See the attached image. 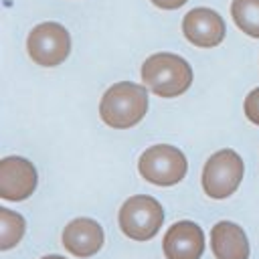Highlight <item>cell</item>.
I'll return each instance as SVG.
<instances>
[{
	"instance_id": "cell-14",
	"label": "cell",
	"mask_w": 259,
	"mask_h": 259,
	"mask_svg": "<svg viewBox=\"0 0 259 259\" xmlns=\"http://www.w3.org/2000/svg\"><path fill=\"white\" fill-rule=\"evenodd\" d=\"M245 115L249 121L259 125V87L245 97Z\"/></svg>"
},
{
	"instance_id": "cell-5",
	"label": "cell",
	"mask_w": 259,
	"mask_h": 259,
	"mask_svg": "<svg viewBox=\"0 0 259 259\" xmlns=\"http://www.w3.org/2000/svg\"><path fill=\"white\" fill-rule=\"evenodd\" d=\"M138 168H140V174L148 182L156 186H172V184H178L186 176L188 164H186L184 154L178 148L160 144V146L148 148L140 156Z\"/></svg>"
},
{
	"instance_id": "cell-13",
	"label": "cell",
	"mask_w": 259,
	"mask_h": 259,
	"mask_svg": "<svg viewBox=\"0 0 259 259\" xmlns=\"http://www.w3.org/2000/svg\"><path fill=\"white\" fill-rule=\"evenodd\" d=\"M24 235V219L10 208H0V249H12Z\"/></svg>"
},
{
	"instance_id": "cell-12",
	"label": "cell",
	"mask_w": 259,
	"mask_h": 259,
	"mask_svg": "<svg viewBox=\"0 0 259 259\" xmlns=\"http://www.w3.org/2000/svg\"><path fill=\"white\" fill-rule=\"evenodd\" d=\"M231 14L243 32L259 38V0H233Z\"/></svg>"
},
{
	"instance_id": "cell-16",
	"label": "cell",
	"mask_w": 259,
	"mask_h": 259,
	"mask_svg": "<svg viewBox=\"0 0 259 259\" xmlns=\"http://www.w3.org/2000/svg\"><path fill=\"white\" fill-rule=\"evenodd\" d=\"M42 259H65V257H61V255H47V257H42Z\"/></svg>"
},
{
	"instance_id": "cell-10",
	"label": "cell",
	"mask_w": 259,
	"mask_h": 259,
	"mask_svg": "<svg viewBox=\"0 0 259 259\" xmlns=\"http://www.w3.org/2000/svg\"><path fill=\"white\" fill-rule=\"evenodd\" d=\"M103 245V229L93 219H75L63 231V247L75 257H91Z\"/></svg>"
},
{
	"instance_id": "cell-4",
	"label": "cell",
	"mask_w": 259,
	"mask_h": 259,
	"mask_svg": "<svg viewBox=\"0 0 259 259\" xmlns=\"http://www.w3.org/2000/svg\"><path fill=\"white\" fill-rule=\"evenodd\" d=\"M243 172V160L235 150H219L202 168V188L210 198H227L239 188Z\"/></svg>"
},
{
	"instance_id": "cell-9",
	"label": "cell",
	"mask_w": 259,
	"mask_h": 259,
	"mask_svg": "<svg viewBox=\"0 0 259 259\" xmlns=\"http://www.w3.org/2000/svg\"><path fill=\"white\" fill-rule=\"evenodd\" d=\"M166 259H200L204 251V233L192 221L174 223L162 241Z\"/></svg>"
},
{
	"instance_id": "cell-2",
	"label": "cell",
	"mask_w": 259,
	"mask_h": 259,
	"mask_svg": "<svg viewBox=\"0 0 259 259\" xmlns=\"http://www.w3.org/2000/svg\"><path fill=\"white\" fill-rule=\"evenodd\" d=\"M142 81L160 97H178L190 87L192 69L174 53H156L144 61Z\"/></svg>"
},
{
	"instance_id": "cell-6",
	"label": "cell",
	"mask_w": 259,
	"mask_h": 259,
	"mask_svg": "<svg viewBox=\"0 0 259 259\" xmlns=\"http://www.w3.org/2000/svg\"><path fill=\"white\" fill-rule=\"evenodd\" d=\"M26 51L36 65L55 67L69 57L71 36L59 22H40L28 32Z\"/></svg>"
},
{
	"instance_id": "cell-11",
	"label": "cell",
	"mask_w": 259,
	"mask_h": 259,
	"mask_svg": "<svg viewBox=\"0 0 259 259\" xmlns=\"http://www.w3.org/2000/svg\"><path fill=\"white\" fill-rule=\"evenodd\" d=\"M210 249L217 259H249L247 235L239 225L231 221H221L212 227Z\"/></svg>"
},
{
	"instance_id": "cell-15",
	"label": "cell",
	"mask_w": 259,
	"mask_h": 259,
	"mask_svg": "<svg viewBox=\"0 0 259 259\" xmlns=\"http://www.w3.org/2000/svg\"><path fill=\"white\" fill-rule=\"evenodd\" d=\"M188 0H152V4H156L158 8H164V10H174V8H180L182 4H186Z\"/></svg>"
},
{
	"instance_id": "cell-3",
	"label": "cell",
	"mask_w": 259,
	"mask_h": 259,
	"mask_svg": "<svg viewBox=\"0 0 259 259\" xmlns=\"http://www.w3.org/2000/svg\"><path fill=\"white\" fill-rule=\"evenodd\" d=\"M164 221L162 204L148 196H130L119 208V229L134 241H148L156 237Z\"/></svg>"
},
{
	"instance_id": "cell-8",
	"label": "cell",
	"mask_w": 259,
	"mask_h": 259,
	"mask_svg": "<svg viewBox=\"0 0 259 259\" xmlns=\"http://www.w3.org/2000/svg\"><path fill=\"white\" fill-rule=\"evenodd\" d=\"M182 32L194 47L210 49L223 42L225 20L210 8H192L182 20Z\"/></svg>"
},
{
	"instance_id": "cell-7",
	"label": "cell",
	"mask_w": 259,
	"mask_h": 259,
	"mask_svg": "<svg viewBox=\"0 0 259 259\" xmlns=\"http://www.w3.org/2000/svg\"><path fill=\"white\" fill-rule=\"evenodd\" d=\"M36 188V170L32 162L20 156H8L0 162V196L4 200H24Z\"/></svg>"
},
{
	"instance_id": "cell-1",
	"label": "cell",
	"mask_w": 259,
	"mask_h": 259,
	"mask_svg": "<svg viewBox=\"0 0 259 259\" xmlns=\"http://www.w3.org/2000/svg\"><path fill=\"white\" fill-rule=\"evenodd\" d=\"M148 111V91L144 85L121 81L111 85L99 103V115L101 119L115 127L125 130L142 121V117Z\"/></svg>"
}]
</instances>
